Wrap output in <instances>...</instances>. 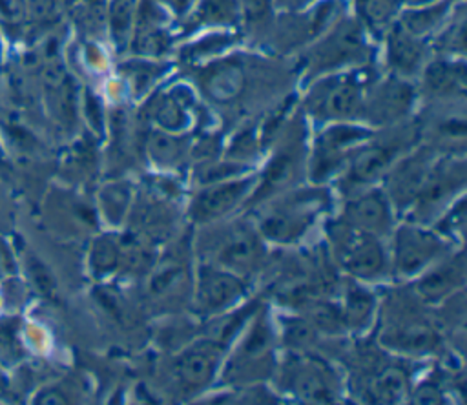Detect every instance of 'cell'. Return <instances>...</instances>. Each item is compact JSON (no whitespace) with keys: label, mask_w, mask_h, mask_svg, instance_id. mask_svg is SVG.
Instances as JSON below:
<instances>
[{"label":"cell","mask_w":467,"mask_h":405,"mask_svg":"<svg viewBox=\"0 0 467 405\" xmlns=\"http://www.w3.org/2000/svg\"><path fill=\"white\" fill-rule=\"evenodd\" d=\"M345 224L352 230L379 235L390 228V208L385 195L378 190L354 197L343 212Z\"/></svg>","instance_id":"cell-4"},{"label":"cell","mask_w":467,"mask_h":405,"mask_svg":"<svg viewBox=\"0 0 467 405\" xmlns=\"http://www.w3.org/2000/svg\"><path fill=\"white\" fill-rule=\"evenodd\" d=\"M95 255H99V261L95 266L106 270V268L113 266V263L117 259V248L109 241H99V244L95 246Z\"/></svg>","instance_id":"cell-27"},{"label":"cell","mask_w":467,"mask_h":405,"mask_svg":"<svg viewBox=\"0 0 467 405\" xmlns=\"http://www.w3.org/2000/svg\"><path fill=\"white\" fill-rule=\"evenodd\" d=\"M106 210L113 219H120L128 208V190L122 186H111L106 190Z\"/></svg>","instance_id":"cell-23"},{"label":"cell","mask_w":467,"mask_h":405,"mask_svg":"<svg viewBox=\"0 0 467 405\" xmlns=\"http://www.w3.org/2000/svg\"><path fill=\"white\" fill-rule=\"evenodd\" d=\"M133 0H113L111 4V29L117 40L126 38L131 24Z\"/></svg>","instance_id":"cell-20"},{"label":"cell","mask_w":467,"mask_h":405,"mask_svg":"<svg viewBox=\"0 0 467 405\" xmlns=\"http://www.w3.org/2000/svg\"><path fill=\"white\" fill-rule=\"evenodd\" d=\"M412 2H427V0H412Z\"/></svg>","instance_id":"cell-30"},{"label":"cell","mask_w":467,"mask_h":405,"mask_svg":"<svg viewBox=\"0 0 467 405\" xmlns=\"http://www.w3.org/2000/svg\"><path fill=\"white\" fill-rule=\"evenodd\" d=\"M421 53V46L414 38V35H410L405 29H396L392 33L389 44V57L396 69L412 71L420 64Z\"/></svg>","instance_id":"cell-12"},{"label":"cell","mask_w":467,"mask_h":405,"mask_svg":"<svg viewBox=\"0 0 467 405\" xmlns=\"http://www.w3.org/2000/svg\"><path fill=\"white\" fill-rule=\"evenodd\" d=\"M297 159L299 157H297L296 148H290V150L283 151L279 157H275L266 171V186L275 190V188H281L283 184H286L297 170V164H299Z\"/></svg>","instance_id":"cell-15"},{"label":"cell","mask_w":467,"mask_h":405,"mask_svg":"<svg viewBox=\"0 0 467 405\" xmlns=\"http://www.w3.org/2000/svg\"><path fill=\"white\" fill-rule=\"evenodd\" d=\"M370 390L376 400L394 401L405 392V376L398 369H387L372 381Z\"/></svg>","instance_id":"cell-17"},{"label":"cell","mask_w":467,"mask_h":405,"mask_svg":"<svg viewBox=\"0 0 467 405\" xmlns=\"http://www.w3.org/2000/svg\"><path fill=\"white\" fill-rule=\"evenodd\" d=\"M244 292L243 283L228 270L206 265L197 283V301L202 310L215 312L235 303Z\"/></svg>","instance_id":"cell-5"},{"label":"cell","mask_w":467,"mask_h":405,"mask_svg":"<svg viewBox=\"0 0 467 405\" xmlns=\"http://www.w3.org/2000/svg\"><path fill=\"white\" fill-rule=\"evenodd\" d=\"M286 379L290 389L303 400L312 401H330L332 400V379L328 370L310 359H296L288 367Z\"/></svg>","instance_id":"cell-8"},{"label":"cell","mask_w":467,"mask_h":405,"mask_svg":"<svg viewBox=\"0 0 467 405\" xmlns=\"http://www.w3.org/2000/svg\"><path fill=\"white\" fill-rule=\"evenodd\" d=\"M184 111L182 108L179 106V102H166L161 109H159V122H162L166 128L170 130H177L184 124Z\"/></svg>","instance_id":"cell-24"},{"label":"cell","mask_w":467,"mask_h":405,"mask_svg":"<svg viewBox=\"0 0 467 405\" xmlns=\"http://www.w3.org/2000/svg\"><path fill=\"white\" fill-rule=\"evenodd\" d=\"M314 106L325 117H348L359 106V89L350 80H336L321 89Z\"/></svg>","instance_id":"cell-10"},{"label":"cell","mask_w":467,"mask_h":405,"mask_svg":"<svg viewBox=\"0 0 467 405\" xmlns=\"http://www.w3.org/2000/svg\"><path fill=\"white\" fill-rule=\"evenodd\" d=\"M239 84H241V73L234 68H223L213 75L210 82V89L215 93V97L226 99L237 91Z\"/></svg>","instance_id":"cell-21"},{"label":"cell","mask_w":467,"mask_h":405,"mask_svg":"<svg viewBox=\"0 0 467 405\" xmlns=\"http://www.w3.org/2000/svg\"><path fill=\"white\" fill-rule=\"evenodd\" d=\"M463 281V261L462 255L451 263L441 265L434 272H431L427 277H423L418 283L420 294L425 299H440L441 296H447L451 290H454Z\"/></svg>","instance_id":"cell-11"},{"label":"cell","mask_w":467,"mask_h":405,"mask_svg":"<svg viewBox=\"0 0 467 405\" xmlns=\"http://www.w3.org/2000/svg\"><path fill=\"white\" fill-rule=\"evenodd\" d=\"M410 102V91L401 84H389L383 88L379 99H378V113L394 117L400 111H403Z\"/></svg>","instance_id":"cell-19"},{"label":"cell","mask_w":467,"mask_h":405,"mask_svg":"<svg viewBox=\"0 0 467 405\" xmlns=\"http://www.w3.org/2000/svg\"><path fill=\"white\" fill-rule=\"evenodd\" d=\"M250 179L226 181L202 190L192 202V217L197 223H208L228 213L250 190Z\"/></svg>","instance_id":"cell-7"},{"label":"cell","mask_w":467,"mask_h":405,"mask_svg":"<svg viewBox=\"0 0 467 405\" xmlns=\"http://www.w3.org/2000/svg\"><path fill=\"white\" fill-rule=\"evenodd\" d=\"M372 306H374V301L368 292H365L361 288H352L347 296V303H345V310H343L345 323L350 327L367 325L370 319V314H372Z\"/></svg>","instance_id":"cell-14"},{"label":"cell","mask_w":467,"mask_h":405,"mask_svg":"<svg viewBox=\"0 0 467 405\" xmlns=\"http://www.w3.org/2000/svg\"><path fill=\"white\" fill-rule=\"evenodd\" d=\"M445 250L443 241L427 230L416 226H401L394 241V266L400 274L410 275Z\"/></svg>","instance_id":"cell-2"},{"label":"cell","mask_w":467,"mask_h":405,"mask_svg":"<svg viewBox=\"0 0 467 405\" xmlns=\"http://www.w3.org/2000/svg\"><path fill=\"white\" fill-rule=\"evenodd\" d=\"M268 9V0H246V13L250 18H261Z\"/></svg>","instance_id":"cell-28"},{"label":"cell","mask_w":467,"mask_h":405,"mask_svg":"<svg viewBox=\"0 0 467 405\" xmlns=\"http://www.w3.org/2000/svg\"><path fill=\"white\" fill-rule=\"evenodd\" d=\"M396 0H358L359 13L374 29H381L385 24H389L390 16L396 11Z\"/></svg>","instance_id":"cell-18"},{"label":"cell","mask_w":467,"mask_h":405,"mask_svg":"<svg viewBox=\"0 0 467 405\" xmlns=\"http://www.w3.org/2000/svg\"><path fill=\"white\" fill-rule=\"evenodd\" d=\"M150 146H151V151L157 155L159 161H173L181 153V150L168 137H162V135L153 137Z\"/></svg>","instance_id":"cell-25"},{"label":"cell","mask_w":467,"mask_h":405,"mask_svg":"<svg viewBox=\"0 0 467 405\" xmlns=\"http://www.w3.org/2000/svg\"><path fill=\"white\" fill-rule=\"evenodd\" d=\"M217 354L210 345L193 347L175 359V376L179 383L188 389H201L208 385L215 374Z\"/></svg>","instance_id":"cell-9"},{"label":"cell","mask_w":467,"mask_h":405,"mask_svg":"<svg viewBox=\"0 0 467 405\" xmlns=\"http://www.w3.org/2000/svg\"><path fill=\"white\" fill-rule=\"evenodd\" d=\"M215 261L230 270H248L261 257L257 235L246 226H232L226 230L213 250Z\"/></svg>","instance_id":"cell-6"},{"label":"cell","mask_w":467,"mask_h":405,"mask_svg":"<svg viewBox=\"0 0 467 405\" xmlns=\"http://www.w3.org/2000/svg\"><path fill=\"white\" fill-rule=\"evenodd\" d=\"M350 230V237L345 239L341 244V261L345 268L361 277V279H374L383 274L387 263H385V252L372 234Z\"/></svg>","instance_id":"cell-3"},{"label":"cell","mask_w":467,"mask_h":405,"mask_svg":"<svg viewBox=\"0 0 467 405\" xmlns=\"http://www.w3.org/2000/svg\"><path fill=\"white\" fill-rule=\"evenodd\" d=\"M323 204V195L316 192H299L285 197L266 210L259 221L261 234L272 241L290 243L303 235Z\"/></svg>","instance_id":"cell-1"},{"label":"cell","mask_w":467,"mask_h":405,"mask_svg":"<svg viewBox=\"0 0 467 405\" xmlns=\"http://www.w3.org/2000/svg\"><path fill=\"white\" fill-rule=\"evenodd\" d=\"M202 13L206 18L223 20L234 13V0H206L202 5Z\"/></svg>","instance_id":"cell-26"},{"label":"cell","mask_w":467,"mask_h":405,"mask_svg":"<svg viewBox=\"0 0 467 405\" xmlns=\"http://www.w3.org/2000/svg\"><path fill=\"white\" fill-rule=\"evenodd\" d=\"M445 11V5L440 7H431L420 13H410L405 18V31H409L410 35H418V33H425L427 29H431L441 16V13Z\"/></svg>","instance_id":"cell-22"},{"label":"cell","mask_w":467,"mask_h":405,"mask_svg":"<svg viewBox=\"0 0 467 405\" xmlns=\"http://www.w3.org/2000/svg\"><path fill=\"white\" fill-rule=\"evenodd\" d=\"M390 159H392V150L381 148V146L368 148L354 159V164L350 166V171H348V179L352 182L370 181L385 170Z\"/></svg>","instance_id":"cell-13"},{"label":"cell","mask_w":467,"mask_h":405,"mask_svg":"<svg viewBox=\"0 0 467 405\" xmlns=\"http://www.w3.org/2000/svg\"><path fill=\"white\" fill-rule=\"evenodd\" d=\"M427 175L425 162H405L392 179V190L398 195H409L410 193H420V186L423 184V179Z\"/></svg>","instance_id":"cell-16"},{"label":"cell","mask_w":467,"mask_h":405,"mask_svg":"<svg viewBox=\"0 0 467 405\" xmlns=\"http://www.w3.org/2000/svg\"><path fill=\"white\" fill-rule=\"evenodd\" d=\"M283 4H286V5H299V4H303V2H306V0H281Z\"/></svg>","instance_id":"cell-29"}]
</instances>
